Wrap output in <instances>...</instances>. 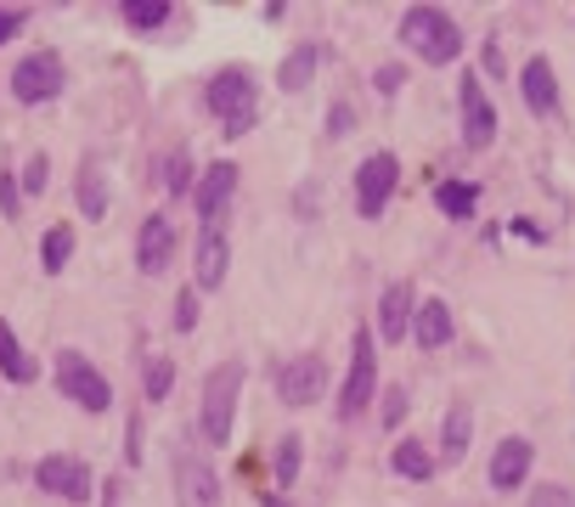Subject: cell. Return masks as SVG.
<instances>
[{
  "instance_id": "cell-1",
  "label": "cell",
  "mask_w": 575,
  "mask_h": 507,
  "mask_svg": "<svg viewBox=\"0 0 575 507\" xmlns=\"http://www.w3.org/2000/svg\"><path fill=\"white\" fill-rule=\"evenodd\" d=\"M401 40H406V51H417V57L435 63V68L463 57V34H457V23H452L441 7H406Z\"/></svg>"
},
{
  "instance_id": "cell-2",
  "label": "cell",
  "mask_w": 575,
  "mask_h": 507,
  "mask_svg": "<svg viewBox=\"0 0 575 507\" xmlns=\"http://www.w3.org/2000/svg\"><path fill=\"white\" fill-rule=\"evenodd\" d=\"M237 400H243V362H220V367L204 378V440H209V445H226V440H231Z\"/></svg>"
},
{
  "instance_id": "cell-3",
  "label": "cell",
  "mask_w": 575,
  "mask_h": 507,
  "mask_svg": "<svg viewBox=\"0 0 575 507\" xmlns=\"http://www.w3.org/2000/svg\"><path fill=\"white\" fill-rule=\"evenodd\" d=\"M204 101H209V114L226 125V136H243V130L254 125V114H260V101H254V74H249V68H226V74H215Z\"/></svg>"
},
{
  "instance_id": "cell-4",
  "label": "cell",
  "mask_w": 575,
  "mask_h": 507,
  "mask_svg": "<svg viewBox=\"0 0 575 507\" xmlns=\"http://www.w3.org/2000/svg\"><path fill=\"white\" fill-rule=\"evenodd\" d=\"M57 389H63V400L85 406V412H108V406H113L108 378L96 373L79 349H63V355H57Z\"/></svg>"
},
{
  "instance_id": "cell-5",
  "label": "cell",
  "mask_w": 575,
  "mask_h": 507,
  "mask_svg": "<svg viewBox=\"0 0 575 507\" xmlns=\"http://www.w3.org/2000/svg\"><path fill=\"white\" fill-rule=\"evenodd\" d=\"M395 181H401L395 152H372V159H361V170H356V209H361V220H378L383 209H390Z\"/></svg>"
},
{
  "instance_id": "cell-6",
  "label": "cell",
  "mask_w": 575,
  "mask_h": 507,
  "mask_svg": "<svg viewBox=\"0 0 575 507\" xmlns=\"http://www.w3.org/2000/svg\"><path fill=\"white\" fill-rule=\"evenodd\" d=\"M372 389H378L372 333L356 327V338H350V378H345V389H339V418H361V412H367V400H372Z\"/></svg>"
},
{
  "instance_id": "cell-7",
  "label": "cell",
  "mask_w": 575,
  "mask_h": 507,
  "mask_svg": "<svg viewBox=\"0 0 575 507\" xmlns=\"http://www.w3.org/2000/svg\"><path fill=\"white\" fill-rule=\"evenodd\" d=\"M175 501L181 507H220V474L209 456L198 451H175Z\"/></svg>"
},
{
  "instance_id": "cell-8",
  "label": "cell",
  "mask_w": 575,
  "mask_h": 507,
  "mask_svg": "<svg viewBox=\"0 0 575 507\" xmlns=\"http://www.w3.org/2000/svg\"><path fill=\"white\" fill-rule=\"evenodd\" d=\"M327 395V362L322 355H288L276 367V400L288 406H316Z\"/></svg>"
},
{
  "instance_id": "cell-9",
  "label": "cell",
  "mask_w": 575,
  "mask_h": 507,
  "mask_svg": "<svg viewBox=\"0 0 575 507\" xmlns=\"http://www.w3.org/2000/svg\"><path fill=\"white\" fill-rule=\"evenodd\" d=\"M231 197H237V164H209L198 175V220L204 231H226V215H231Z\"/></svg>"
},
{
  "instance_id": "cell-10",
  "label": "cell",
  "mask_w": 575,
  "mask_h": 507,
  "mask_svg": "<svg viewBox=\"0 0 575 507\" xmlns=\"http://www.w3.org/2000/svg\"><path fill=\"white\" fill-rule=\"evenodd\" d=\"M63 90V57L57 51H34L12 68V96L18 101H52Z\"/></svg>"
},
{
  "instance_id": "cell-11",
  "label": "cell",
  "mask_w": 575,
  "mask_h": 507,
  "mask_svg": "<svg viewBox=\"0 0 575 507\" xmlns=\"http://www.w3.org/2000/svg\"><path fill=\"white\" fill-rule=\"evenodd\" d=\"M457 114H463V141H468L474 152L497 141V108H491L486 85H479L474 74H468V79L457 85Z\"/></svg>"
},
{
  "instance_id": "cell-12",
  "label": "cell",
  "mask_w": 575,
  "mask_h": 507,
  "mask_svg": "<svg viewBox=\"0 0 575 507\" xmlns=\"http://www.w3.org/2000/svg\"><path fill=\"white\" fill-rule=\"evenodd\" d=\"M170 260H175V220L170 215H148L141 231H135V266L148 277H159V271H170Z\"/></svg>"
},
{
  "instance_id": "cell-13",
  "label": "cell",
  "mask_w": 575,
  "mask_h": 507,
  "mask_svg": "<svg viewBox=\"0 0 575 507\" xmlns=\"http://www.w3.org/2000/svg\"><path fill=\"white\" fill-rule=\"evenodd\" d=\"M34 479H40V490H52L63 501H85L90 496V468L79 463V456H40Z\"/></svg>"
},
{
  "instance_id": "cell-14",
  "label": "cell",
  "mask_w": 575,
  "mask_h": 507,
  "mask_svg": "<svg viewBox=\"0 0 575 507\" xmlns=\"http://www.w3.org/2000/svg\"><path fill=\"white\" fill-rule=\"evenodd\" d=\"M531 463H536V445L531 440H502L497 456H491V490H519L524 479H531Z\"/></svg>"
},
{
  "instance_id": "cell-15",
  "label": "cell",
  "mask_w": 575,
  "mask_h": 507,
  "mask_svg": "<svg viewBox=\"0 0 575 507\" xmlns=\"http://www.w3.org/2000/svg\"><path fill=\"white\" fill-rule=\"evenodd\" d=\"M412 288L406 282H390L383 288V299H378V338L383 344H395V338H406V327H412Z\"/></svg>"
},
{
  "instance_id": "cell-16",
  "label": "cell",
  "mask_w": 575,
  "mask_h": 507,
  "mask_svg": "<svg viewBox=\"0 0 575 507\" xmlns=\"http://www.w3.org/2000/svg\"><path fill=\"white\" fill-rule=\"evenodd\" d=\"M519 90H524V101H531V114H536V119H547V114L558 108V85H553L547 57H531V63L519 68Z\"/></svg>"
},
{
  "instance_id": "cell-17",
  "label": "cell",
  "mask_w": 575,
  "mask_h": 507,
  "mask_svg": "<svg viewBox=\"0 0 575 507\" xmlns=\"http://www.w3.org/2000/svg\"><path fill=\"white\" fill-rule=\"evenodd\" d=\"M412 338H417L423 349L452 344V304H446V299H423L417 311H412Z\"/></svg>"
},
{
  "instance_id": "cell-18",
  "label": "cell",
  "mask_w": 575,
  "mask_h": 507,
  "mask_svg": "<svg viewBox=\"0 0 575 507\" xmlns=\"http://www.w3.org/2000/svg\"><path fill=\"white\" fill-rule=\"evenodd\" d=\"M226 266H231L226 231H198V282H192V288H220L226 282Z\"/></svg>"
},
{
  "instance_id": "cell-19",
  "label": "cell",
  "mask_w": 575,
  "mask_h": 507,
  "mask_svg": "<svg viewBox=\"0 0 575 507\" xmlns=\"http://www.w3.org/2000/svg\"><path fill=\"white\" fill-rule=\"evenodd\" d=\"M468 440H474V412H468V400H457L446 412V429H441V456H446V463H463Z\"/></svg>"
},
{
  "instance_id": "cell-20",
  "label": "cell",
  "mask_w": 575,
  "mask_h": 507,
  "mask_svg": "<svg viewBox=\"0 0 575 507\" xmlns=\"http://www.w3.org/2000/svg\"><path fill=\"white\" fill-rule=\"evenodd\" d=\"M316 63H322V45H300V51H288L282 68H276L282 90H305V85H311V74H316Z\"/></svg>"
},
{
  "instance_id": "cell-21",
  "label": "cell",
  "mask_w": 575,
  "mask_h": 507,
  "mask_svg": "<svg viewBox=\"0 0 575 507\" xmlns=\"http://www.w3.org/2000/svg\"><path fill=\"white\" fill-rule=\"evenodd\" d=\"M79 209L96 220V215H108V181H102V164L85 159L79 164Z\"/></svg>"
},
{
  "instance_id": "cell-22",
  "label": "cell",
  "mask_w": 575,
  "mask_h": 507,
  "mask_svg": "<svg viewBox=\"0 0 575 507\" xmlns=\"http://www.w3.org/2000/svg\"><path fill=\"white\" fill-rule=\"evenodd\" d=\"M0 373H7L12 384H29L34 378V362L23 355V344H18V333L7 322H0Z\"/></svg>"
},
{
  "instance_id": "cell-23",
  "label": "cell",
  "mask_w": 575,
  "mask_h": 507,
  "mask_svg": "<svg viewBox=\"0 0 575 507\" xmlns=\"http://www.w3.org/2000/svg\"><path fill=\"white\" fill-rule=\"evenodd\" d=\"M435 203H441V215L468 220V215H474V203H479V192L463 186V181H446V186H435Z\"/></svg>"
},
{
  "instance_id": "cell-24",
  "label": "cell",
  "mask_w": 575,
  "mask_h": 507,
  "mask_svg": "<svg viewBox=\"0 0 575 507\" xmlns=\"http://www.w3.org/2000/svg\"><path fill=\"white\" fill-rule=\"evenodd\" d=\"M395 474H406V479H428V474H435V456L423 451V440H401L395 445Z\"/></svg>"
},
{
  "instance_id": "cell-25",
  "label": "cell",
  "mask_w": 575,
  "mask_h": 507,
  "mask_svg": "<svg viewBox=\"0 0 575 507\" xmlns=\"http://www.w3.org/2000/svg\"><path fill=\"white\" fill-rule=\"evenodd\" d=\"M164 18H170L164 0H124V23H130V29H141V34L164 29Z\"/></svg>"
},
{
  "instance_id": "cell-26",
  "label": "cell",
  "mask_w": 575,
  "mask_h": 507,
  "mask_svg": "<svg viewBox=\"0 0 575 507\" xmlns=\"http://www.w3.org/2000/svg\"><path fill=\"white\" fill-rule=\"evenodd\" d=\"M68 254H74V231L68 226H52V231H45V242H40V266L45 271H63Z\"/></svg>"
},
{
  "instance_id": "cell-27",
  "label": "cell",
  "mask_w": 575,
  "mask_h": 507,
  "mask_svg": "<svg viewBox=\"0 0 575 507\" xmlns=\"http://www.w3.org/2000/svg\"><path fill=\"white\" fill-rule=\"evenodd\" d=\"M170 384H175V362H170V355H153V362L141 367V389H148V400H164Z\"/></svg>"
},
{
  "instance_id": "cell-28",
  "label": "cell",
  "mask_w": 575,
  "mask_h": 507,
  "mask_svg": "<svg viewBox=\"0 0 575 507\" xmlns=\"http://www.w3.org/2000/svg\"><path fill=\"white\" fill-rule=\"evenodd\" d=\"M300 434H288L282 445H276V485H294V474H300Z\"/></svg>"
},
{
  "instance_id": "cell-29",
  "label": "cell",
  "mask_w": 575,
  "mask_h": 507,
  "mask_svg": "<svg viewBox=\"0 0 575 507\" xmlns=\"http://www.w3.org/2000/svg\"><path fill=\"white\" fill-rule=\"evenodd\" d=\"M159 175H164V192H186V152L175 147V152H164V164H159Z\"/></svg>"
},
{
  "instance_id": "cell-30",
  "label": "cell",
  "mask_w": 575,
  "mask_h": 507,
  "mask_svg": "<svg viewBox=\"0 0 575 507\" xmlns=\"http://www.w3.org/2000/svg\"><path fill=\"white\" fill-rule=\"evenodd\" d=\"M175 327L181 333L198 327V288H181V299H175Z\"/></svg>"
},
{
  "instance_id": "cell-31",
  "label": "cell",
  "mask_w": 575,
  "mask_h": 507,
  "mask_svg": "<svg viewBox=\"0 0 575 507\" xmlns=\"http://www.w3.org/2000/svg\"><path fill=\"white\" fill-rule=\"evenodd\" d=\"M406 418V389L395 384V389H383V429H395Z\"/></svg>"
},
{
  "instance_id": "cell-32",
  "label": "cell",
  "mask_w": 575,
  "mask_h": 507,
  "mask_svg": "<svg viewBox=\"0 0 575 507\" xmlns=\"http://www.w3.org/2000/svg\"><path fill=\"white\" fill-rule=\"evenodd\" d=\"M531 507H575V496H569L564 485H542V490L531 496Z\"/></svg>"
},
{
  "instance_id": "cell-33",
  "label": "cell",
  "mask_w": 575,
  "mask_h": 507,
  "mask_svg": "<svg viewBox=\"0 0 575 507\" xmlns=\"http://www.w3.org/2000/svg\"><path fill=\"white\" fill-rule=\"evenodd\" d=\"M350 125H356L350 101H339V108H327V130H333V136H350Z\"/></svg>"
},
{
  "instance_id": "cell-34",
  "label": "cell",
  "mask_w": 575,
  "mask_h": 507,
  "mask_svg": "<svg viewBox=\"0 0 575 507\" xmlns=\"http://www.w3.org/2000/svg\"><path fill=\"white\" fill-rule=\"evenodd\" d=\"M401 79H406V74H401V68H395V63H383V68H378V79H372V85H378V96H395V90H401Z\"/></svg>"
},
{
  "instance_id": "cell-35",
  "label": "cell",
  "mask_w": 575,
  "mask_h": 507,
  "mask_svg": "<svg viewBox=\"0 0 575 507\" xmlns=\"http://www.w3.org/2000/svg\"><path fill=\"white\" fill-rule=\"evenodd\" d=\"M45 175H52V170H45V159L34 152V159H29V175H23V186H29V192H45Z\"/></svg>"
},
{
  "instance_id": "cell-36",
  "label": "cell",
  "mask_w": 575,
  "mask_h": 507,
  "mask_svg": "<svg viewBox=\"0 0 575 507\" xmlns=\"http://www.w3.org/2000/svg\"><path fill=\"white\" fill-rule=\"evenodd\" d=\"M18 29H23V12H18V7H0V45H7Z\"/></svg>"
},
{
  "instance_id": "cell-37",
  "label": "cell",
  "mask_w": 575,
  "mask_h": 507,
  "mask_svg": "<svg viewBox=\"0 0 575 507\" xmlns=\"http://www.w3.org/2000/svg\"><path fill=\"white\" fill-rule=\"evenodd\" d=\"M0 209L18 215V186H12V175H0Z\"/></svg>"
}]
</instances>
